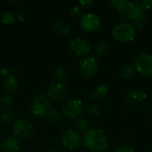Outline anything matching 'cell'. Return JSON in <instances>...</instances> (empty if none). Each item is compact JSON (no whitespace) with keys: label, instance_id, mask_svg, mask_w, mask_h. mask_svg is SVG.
I'll return each mask as SVG.
<instances>
[{"label":"cell","instance_id":"6da1fadb","mask_svg":"<svg viewBox=\"0 0 152 152\" xmlns=\"http://www.w3.org/2000/svg\"><path fill=\"white\" fill-rule=\"evenodd\" d=\"M85 146L93 152H104L109 147V140L101 129L89 130L84 135Z\"/></svg>","mask_w":152,"mask_h":152},{"label":"cell","instance_id":"7a4b0ae2","mask_svg":"<svg viewBox=\"0 0 152 152\" xmlns=\"http://www.w3.org/2000/svg\"><path fill=\"white\" fill-rule=\"evenodd\" d=\"M136 35V30L134 25L127 22H121L116 25L112 29L113 37L118 42L126 43L132 41Z\"/></svg>","mask_w":152,"mask_h":152},{"label":"cell","instance_id":"3957f363","mask_svg":"<svg viewBox=\"0 0 152 152\" xmlns=\"http://www.w3.org/2000/svg\"><path fill=\"white\" fill-rule=\"evenodd\" d=\"M122 20H130L138 27H142L146 21L144 11L142 9L140 2H131L128 10L122 14Z\"/></svg>","mask_w":152,"mask_h":152},{"label":"cell","instance_id":"277c9868","mask_svg":"<svg viewBox=\"0 0 152 152\" xmlns=\"http://www.w3.org/2000/svg\"><path fill=\"white\" fill-rule=\"evenodd\" d=\"M134 69L141 74L152 77V55L147 53H139L134 59Z\"/></svg>","mask_w":152,"mask_h":152},{"label":"cell","instance_id":"5b68a950","mask_svg":"<svg viewBox=\"0 0 152 152\" xmlns=\"http://www.w3.org/2000/svg\"><path fill=\"white\" fill-rule=\"evenodd\" d=\"M52 104V101L46 94H38L37 95L31 103V110L37 117L45 116L49 110Z\"/></svg>","mask_w":152,"mask_h":152},{"label":"cell","instance_id":"8992f818","mask_svg":"<svg viewBox=\"0 0 152 152\" xmlns=\"http://www.w3.org/2000/svg\"><path fill=\"white\" fill-rule=\"evenodd\" d=\"M84 104L80 100L72 99L64 102L61 107V113L67 118H78L84 112Z\"/></svg>","mask_w":152,"mask_h":152},{"label":"cell","instance_id":"52a82bcc","mask_svg":"<svg viewBox=\"0 0 152 152\" xmlns=\"http://www.w3.org/2000/svg\"><path fill=\"white\" fill-rule=\"evenodd\" d=\"M13 134L20 138H28L34 133V126L30 121L24 118L16 120L12 125Z\"/></svg>","mask_w":152,"mask_h":152},{"label":"cell","instance_id":"ba28073f","mask_svg":"<svg viewBox=\"0 0 152 152\" xmlns=\"http://www.w3.org/2000/svg\"><path fill=\"white\" fill-rule=\"evenodd\" d=\"M61 141L65 147L70 150L78 148L83 142L81 135L77 132L71 129H68L62 132V134H61Z\"/></svg>","mask_w":152,"mask_h":152},{"label":"cell","instance_id":"9c48e42d","mask_svg":"<svg viewBox=\"0 0 152 152\" xmlns=\"http://www.w3.org/2000/svg\"><path fill=\"white\" fill-rule=\"evenodd\" d=\"M102 21L98 15L94 12H88L84 14L80 19V26L81 28L88 32L96 31L101 28Z\"/></svg>","mask_w":152,"mask_h":152},{"label":"cell","instance_id":"30bf717a","mask_svg":"<svg viewBox=\"0 0 152 152\" xmlns=\"http://www.w3.org/2000/svg\"><path fill=\"white\" fill-rule=\"evenodd\" d=\"M79 69L81 73L86 77H93L98 70V63L94 57L86 56L79 61Z\"/></svg>","mask_w":152,"mask_h":152},{"label":"cell","instance_id":"8fae6325","mask_svg":"<svg viewBox=\"0 0 152 152\" xmlns=\"http://www.w3.org/2000/svg\"><path fill=\"white\" fill-rule=\"evenodd\" d=\"M66 92H67L66 85L61 82H56L50 86L46 95L49 97L51 101L59 102L64 98Z\"/></svg>","mask_w":152,"mask_h":152},{"label":"cell","instance_id":"7c38bea8","mask_svg":"<svg viewBox=\"0 0 152 152\" xmlns=\"http://www.w3.org/2000/svg\"><path fill=\"white\" fill-rule=\"evenodd\" d=\"M69 49L77 55H86L91 50L90 44L80 37H76L69 42Z\"/></svg>","mask_w":152,"mask_h":152},{"label":"cell","instance_id":"4fadbf2b","mask_svg":"<svg viewBox=\"0 0 152 152\" xmlns=\"http://www.w3.org/2000/svg\"><path fill=\"white\" fill-rule=\"evenodd\" d=\"M21 148L20 141L16 137H7L0 142L1 152H18Z\"/></svg>","mask_w":152,"mask_h":152},{"label":"cell","instance_id":"5bb4252c","mask_svg":"<svg viewBox=\"0 0 152 152\" xmlns=\"http://www.w3.org/2000/svg\"><path fill=\"white\" fill-rule=\"evenodd\" d=\"M147 98V94L144 91L139 90V89H134L127 92L126 95V102L133 105V106H138L142 104Z\"/></svg>","mask_w":152,"mask_h":152},{"label":"cell","instance_id":"9a60e30c","mask_svg":"<svg viewBox=\"0 0 152 152\" xmlns=\"http://www.w3.org/2000/svg\"><path fill=\"white\" fill-rule=\"evenodd\" d=\"M2 85H3L4 90L7 93H10V94L15 93L17 91L18 87H19L18 79L16 78V77L14 75H9V76L4 77Z\"/></svg>","mask_w":152,"mask_h":152},{"label":"cell","instance_id":"2e32d148","mask_svg":"<svg viewBox=\"0 0 152 152\" xmlns=\"http://www.w3.org/2000/svg\"><path fill=\"white\" fill-rule=\"evenodd\" d=\"M110 4L119 12H126L130 7L131 2L128 0H110Z\"/></svg>","mask_w":152,"mask_h":152},{"label":"cell","instance_id":"e0dca14e","mask_svg":"<svg viewBox=\"0 0 152 152\" xmlns=\"http://www.w3.org/2000/svg\"><path fill=\"white\" fill-rule=\"evenodd\" d=\"M54 28L61 35H67L70 30L69 25L64 20H56L55 23H54Z\"/></svg>","mask_w":152,"mask_h":152},{"label":"cell","instance_id":"ac0fdd59","mask_svg":"<svg viewBox=\"0 0 152 152\" xmlns=\"http://www.w3.org/2000/svg\"><path fill=\"white\" fill-rule=\"evenodd\" d=\"M45 117L47 121H49L51 123H54V124H57L61 120V114L60 113V111H58L56 110H50L45 115Z\"/></svg>","mask_w":152,"mask_h":152},{"label":"cell","instance_id":"d6986e66","mask_svg":"<svg viewBox=\"0 0 152 152\" xmlns=\"http://www.w3.org/2000/svg\"><path fill=\"white\" fill-rule=\"evenodd\" d=\"M76 127L82 133H87L90 128V123L86 118H78L76 121Z\"/></svg>","mask_w":152,"mask_h":152},{"label":"cell","instance_id":"ffe728a7","mask_svg":"<svg viewBox=\"0 0 152 152\" xmlns=\"http://www.w3.org/2000/svg\"><path fill=\"white\" fill-rule=\"evenodd\" d=\"M134 70L135 69L129 63L127 64H125L121 69H120V76L123 77V78H131L134 75Z\"/></svg>","mask_w":152,"mask_h":152},{"label":"cell","instance_id":"44dd1931","mask_svg":"<svg viewBox=\"0 0 152 152\" xmlns=\"http://www.w3.org/2000/svg\"><path fill=\"white\" fill-rule=\"evenodd\" d=\"M109 92V88L106 85H99L94 91H93V97L94 98H103L107 95Z\"/></svg>","mask_w":152,"mask_h":152},{"label":"cell","instance_id":"7402d4cb","mask_svg":"<svg viewBox=\"0 0 152 152\" xmlns=\"http://www.w3.org/2000/svg\"><path fill=\"white\" fill-rule=\"evenodd\" d=\"M108 52V45L105 42H100L98 43L94 49V53L96 56L98 57H102L103 55H105Z\"/></svg>","mask_w":152,"mask_h":152},{"label":"cell","instance_id":"603a6c76","mask_svg":"<svg viewBox=\"0 0 152 152\" xmlns=\"http://www.w3.org/2000/svg\"><path fill=\"white\" fill-rule=\"evenodd\" d=\"M14 114L10 110H3L0 112V121L3 123H10L14 119Z\"/></svg>","mask_w":152,"mask_h":152},{"label":"cell","instance_id":"cb8c5ba5","mask_svg":"<svg viewBox=\"0 0 152 152\" xmlns=\"http://www.w3.org/2000/svg\"><path fill=\"white\" fill-rule=\"evenodd\" d=\"M86 111L90 116H98L101 113V108L97 104H89L86 108Z\"/></svg>","mask_w":152,"mask_h":152},{"label":"cell","instance_id":"d4e9b609","mask_svg":"<svg viewBox=\"0 0 152 152\" xmlns=\"http://www.w3.org/2000/svg\"><path fill=\"white\" fill-rule=\"evenodd\" d=\"M1 20H2L3 23L9 25V24H12L15 21V17H14V15H13L12 12H4L2 14Z\"/></svg>","mask_w":152,"mask_h":152},{"label":"cell","instance_id":"484cf974","mask_svg":"<svg viewBox=\"0 0 152 152\" xmlns=\"http://www.w3.org/2000/svg\"><path fill=\"white\" fill-rule=\"evenodd\" d=\"M67 76V70L63 67H58L54 70V77L57 80H63Z\"/></svg>","mask_w":152,"mask_h":152},{"label":"cell","instance_id":"4316f807","mask_svg":"<svg viewBox=\"0 0 152 152\" xmlns=\"http://www.w3.org/2000/svg\"><path fill=\"white\" fill-rule=\"evenodd\" d=\"M12 104V98L10 95H4L0 100V106L2 108H7L10 107Z\"/></svg>","mask_w":152,"mask_h":152},{"label":"cell","instance_id":"83f0119b","mask_svg":"<svg viewBox=\"0 0 152 152\" xmlns=\"http://www.w3.org/2000/svg\"><path fill=\"white\" fill-rule=\"evenodd\" d=\"M140 4L143 11H147V10H150L152 7V1L151 0H143L142 2H140Z\"/></svg>","mask_w":152,"mask_h":152},{"label":"cell","instance_id":"f1b7e54d","mask_svg":"<svg viewBox=\"0 0 152 152\" xmlns=\"http://www.w3.org/2000/svg\"><path fill=\"white\" fill-rule=\"evenodd\" d=\"M115 152H135L134 149L129 145H122L120 147H118Z\"/></svg>","mask_w":152,"mask_h":152},{"label":"cell","instance_id":"f546056e","mask_svg":"<svg viewBox=\"0 0 152 152\" xmlns=\"http://www.w3.org/2000/svg\"><path fill=\"white\" fill-rule=\"evenodd\" d=\"M69 12H70V14H71L73 17H78V16L81 14V9H80L79 6L75 5V6H73V7L70 8Z\"/></svg>","mask_w":152,"mask_h":152},{"label":"cell","instance_id":"4dcf8cb0","mask_svg":"<svg viewBox=\"0 0 152 152\" xmlns=\"http://www.w3.org/2000/svg\"><path fill=\"white\" fill-rule=\"evenodd\" d=\"M94 4V1L93 0H80L79 1V4L83 7H90L92 4Z\"/></svg>","mask_w":152,"mask_h":152},{"label":"cell","instance_id":"1f68e13d","mask_svg":"<svg viewBox=\"0 0 152 152\" xmlns=\"http://www.w3.org/2000/svg\"><path fill=\"white\" fill-rule=\"evenodd\" d=\"M0 75H1V76H3L4 77H5L9 76V75H10V70H9V69H8V68H6V67H3V68H1V69H0Z\"/></svg>","mask_w":152,"mask_h":152},{"label":"cell","instance_id":"d6a6232c","mask_svg":"<svg viewBox=\"0 0 152 152\" xmlns=\"http://www.w3.org/2000/svg\"><path fill=\"white\" fill-rule=\"evenodd\" d=\"M17 18H18V20H20V21H24L25 20V19H26V14H25V12H18V14H17Z\"/></svg>","mask_w":152,"mask_h":152},{"label":"cell","instance_id":"836d02e7","mask_svg":"<svg viewBox=\"0 0 152 152\" xmlns=\"http://www.w3.org/2000/svg\"><path fill=\"white\" fill-rule=\"evenodd\" d=\"M47 152H58L55 149H50V150H48Z\"/></svg>","mask_w":152,"mask_h":152},{"label":"cell","instance_id":"e575fe53","mask_svg":"<svg viewBox=\"0 0 152 152\" xmlns=\"http://www.w3.org/2000/svg\"><path fill=\"white\" fill-rule=\"evenodd\" d=\"M151 152H152V147H151Z\"/></svg>","mask_w":152,"mask_h":152}]
</instances>
